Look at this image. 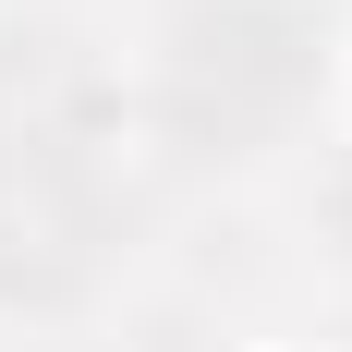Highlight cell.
<instances>
[{
  "instance_id": "cell-1",
  "label": "cell",
  "mask_w": 352,
  "mask_h": 352,
  "mask_svg": "<svg viewBox=\"0 0 352 352\" xmlns=\"http://www.w3.org/2000/svg\"><path fill=\"white\" fill-rule=\"evenodd\" d=\"M304 98H316V12H292V0H195L158 36V109L207 158L267 146Z\"/></svg>"
},
{
  "instance_id": "cell-2",
  "label": "cell",
  "mask_w": 352,
  "mask_h": 352,
  "mask_svg": "<svg viewBox=\"0 0 352 352\" xmlns=\"http://www.w3.org/2000/svg\"><path fill=\"white\" fill-rule=\"evenodd\" d=\"M340 231H352V195H340Z\"/></svg>"
}]
</instances>
